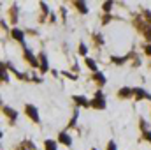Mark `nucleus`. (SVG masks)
Here are the masks:
<instances>
[{
  "label": "nucleus",
  "instance_id": "21",
  "mask_svg": "<svg viewBox=\"0 0 151 150\" xmlns=\"http://www.w3.org/2000/svg\"><path fill=\"white\" fill-rule=\"evenodd\" d=\"M106 150H118V147H116V141H113V140H111V141L107 143V149H106Z\"/></svg>",
  "mask_w": 151,
  "mask_h": 150
},
{
  "label": "nucleus",
  "instance_id": "3",
  "mask_svg": "<svg viewBox=\"0 0 151 150\" xmlns=\"http://www.w3.org/2000/svg\"><path fill=\"white\" fill-rule=\"evenodd\" d=\"M23 58L30 64V67H39V57H35L34 53H32V50H28V48H25V51H23Z\"/></svg>",
  "mask_w": 151,
  "mask_h": 150
},
{
  "label": "nucleus",
  "instance_id": "19",
  "mask_svg": "<svg viewBox=\"0 0 151 150\" xmlns=\"http://www.w3.org/2000/svg\"><path fill=\"white\" fill-rule=\"evenodd\" d=\"M111 7H113V2H104V4H102V9H104V12H107V14L113 11Z\"/></svg>",
  "mask_w": 151,
  "mask_h": 150
},
{
  "label": "nucleus",
  "instance_id": "23",
  "mask_svg": "<svg viewBox=\"0 0 151 150\" xmlns=\"http://www.w3.org/2000/svg\"><path fill=\"white\" fill-rule=\"evenodd\" d=\"M16 12H18V9H16V5L12 7V23H16Z\"/></svg>",
  "mask_w": 151,
  "mask_h": 150
},
{
  "label": "nucleus",
  "instance_id": "10",
  "mask_svg": "<svg viewBox=\"0 0 151 150\" xmlns=\"http://www.w3.org/2000/svg\"><path fill=\"white\" fill-rule=\"evenodd\" d=\"M74 103L77 104V108H90V101L84 95H74Z\"/></svg>",
  "mask_w": 151,
  "mask_h": 150
},
{
  "label": "nucleus",
  "instance_id": "22",
  "mask_svg": "<svg viewBox=\"0 0 151 150\" xmlns=\"http://www.w3.org/2000/svg\"><path fill=\"white\" fill-rule=\"evenodd\" d=\"M144 53H146V55H150V57H151V42H148V44H144Z\"/></svg>",
  "mask_w": 151,
  "mask_h": 150
},
{
  "label": "nucleus",
  "instance_id": "17",
  "mask_svg": "<svg viewBox=\"0 0 151 150\" xmlns=\"http://www.w3.org/2000/svg\"><path fill=\"white\" fill-rule=\"evenodd\" d=\"M79 55H83V57H86V53H88V46L84 44V42H79V51H77Z\"/></svg>",
  "mask_w": 151,
  "mask_h": 150
},
{
  "label": "nucleus",
  "instance_id": "12",
  "mask_svg": "<svg viewBox=\"0 0 151 150\" xmlns=\"http://www.w3.org/2000/svg\"><path fill=\"white\" fill-rule=\"evenodd\" d=\"M132 58V55H127V57H111V62L113 64H116V66H123V64H127L128 60Z\"/></svg>",
  "mask_w": 151,
  "mask_h": 150
},
{
  "label": "nucleus",
  "instance_id": "6",
  "mask_svg": "<svg viewBox=\"0 0 151 150\" xmlns=\"http://www.w3.org/2000/svg\"><path fill=\"white\" fill-rule=\"evenodd\" d=\"M2 111H4V115L11 120V124H14V122L18 120V111H16V110H12L11 106H2Z\"/></svg>",
  "mask_w": 151,
  "mask_h": 150
},
{
  "label": "nucleus",
  "instance_id": "18",
  "mask_svg": "<svg viewBox=\"0 0 151 150\" xmlns=\"http://www.w3.org/2000/svg\"><path fill=\"white\" fill-rule=\"evenodd\" d=\"M77 117H79V111H77V108L74 110V115H72V118H70V122H69V127H74L76 125V120H77Z\"/></svg>",
  "mask_w": 151,
  "mask_h": 150
},
{
  "label": "nucleus",
  "instance_id": "16",
  "mask_svg": "<svg viewBox=\"0 0 151 150\" xmlns=\"http://www.w3.org/2000/svg\"><path fill=\"white\" fill-rule=\"evenodd\" d=\"M0 71H2V81H9V79H11V76H9V73H7V66H5V62H2Z\"/></svg>",
  "mask_w": 151,
  "mask_h": 150
},
{
  "label": "nucleus",
  "instance_id": "13",
  "mask_svg": "<svg viewBox=\"0 0 151 150\" xmlns=\"http://www.w3.org/2000/svg\"><path fill=\"white\" fill-rule=\"evenodd\" d=\"M84 64H86V67H88V69H90V71H91L93 74H95V73H99V67H97V62H95L93 58H88V57H86V58H84Z\"/></svg>",
  "mask_w": 151,
  "mask_h": 150
},
{
  "label": "nucleus",
  "instance_id": "11",
  "mask_svg": "<svg viewBox=\"0 0 151 150\" xmlns=\"http://www.w3.org/2000/svg\"><path fill=\"white\" fill-rule=\"evenodd\" d=\"M118 97L119 99H128V97H134V92H132L130 87H123V88L118 90Z\"/></svg>",
  "mask_w": 151,
  "mask_h": 150
},
{
  "label": "nucleus",
  "instance_id": "8",
  "mask_svg": "<svg viewBox=\"0 0 151 150\" xmlns=\"http://www.w3.org/2000/svg\"><path fill=\"white\" fill-rule=\"evenodd\" d=\"M11 37L14 39V41H18V42H21V44H25V32L19 30L18 27H14V28L11 30Z\"/></svg>",
  "mask_w": 151,
  "mask_h": 150
},
{
  "label": "nucleus",
  "instance_id": "14",
  "mask_svg": "<svg viewBox=\"0 0 151 150\" xmlns=\"http://www.w3.org/2000/svg\"><path fill=\"white\" fill-rule=\"evenodd\" d=\"M74 7L81 12V14H88V4H86V2H81V0H79V2H74Z\"/></svg>",
  "mask_w": 151,
  "mask_h": 150
},
{
  "label": "nucleus",
  "instance_id": "7",
  "mask_svg": "<svg viewBox=\"0 0 151 150\" xmlns=\"http://www.w3.org/2000/svg\"><path fill=\"white\" fill-rule=\"evenodd\" d=\"M39 69H40V73H42V74L49 71V67H47V57H46V53H44V51H42V53H39Z\"/></svg>",
  "mask_w": 151,
  "mask_h": 150
},
{
  "label": "nucleus",
  "instance_id": "24",
  "mask_svg": "<svg viewBox=\"0 0 151 150\" xmlns=\"http://www.w3.org/2000/svg\"><path fill=\"white\" fill-rule=\"evenodd\" d=\"M95 41H97V42H99V44H100V42H102V39H100V36H99V34H97V36H95Z\"/></svg>",
  "mask_w": 151,
  "mask_h": 150
},
{
  "label": "nucleus",
  "instance_id": "9",
  "mask_svg": "<svg viewBox=\"0 0 151 150\" xmlns=\"http://www.w3.org/2000/svg\"><path fill=\"white\" fill-rule=\"evenodd\" d=\"M91 79H93V81H95L99 87H104V85L107 83L106 74H104V73H100V71H99V73H95V74H91Z\"/></svg>",
  "mask_w": 151,
  "mask_h": 150
},
{
  "label": "nucleus",
  "instance_id": "26",
  "mask_svg": "<svg viewBox=\"0 0 151 150\" xmlns=\"http://www.w3.org/2000/svg\"><path fill=\"white\" fill-rule=\"evenodd\" d=\"M91 150H97V149H91Z\"/></svg>",
  "mask_w": 151,
  "mask_h": 150
},
{
  "label": "nucleus",
  "instance_id": "20",
  "mask_svg": "<svg viewBox=\"0 0 151 150\" xmlns=\"http://www.w3.org/2000/svg\"><path fill=\"white\" fill-rule=\"evenodd\" d=\"M142 138H144L146 141H150V143H151V131H148V129H146V131H142Z\"/></svg>",
  "mask_w": 151,
  "mask_h": 150
},
{
  "label": "nucleus",
  "instance_id": "2",
  "mask_svg": "<svg viewBox=\"0 0 151 150\" xmlns=\"http://www.w3.org/2000/svg\"><path fill=\"white\" fill-rule=\"evenodd\" d=\"M25 115L32 120V122H35V124H39L40 122V117H39V110L34 106V104H27L25 106Z\"/></svg>",
  "mask_w": 151,
  "mask_h": 150
},
{
  "label": "nucleus",
  "instance_id": "4",
  "mask_svg": "<svg viewBox=\"0 0 151 150\" xmlns=\"http://www.w3.org/2000/svg\"><path fill=\"white\" fill-rule=\"evenodd\" d=\"M132 92H134V97H135L137 101H141V99H148V101H151V94L148 92V90L141 88V87H134Z\"/></svg>",
  "mask_w": 151,
  "mask_h": 150
},
{
  "label": "nucleus",
  "instance_id": "15",
  "mask_svg": "<svg viewBox=\"0 0 151 150\" xmlns=\"http://www.w3.org/2000/svg\"><path fill=\"white\" fill-rule=\"evenodd\" d=\"M44 149L46 150H58V143L55 140H46L44 141Z\"/></svg>",
  "mask_w": 151,
  "mask_h": 150
},
{
  "label": "nucleus",
  "instance_id": "5",
  "mask_svg": "<svg viewBox=\"0 0 151 150\" xmlns=\"http://www.w3.org/2000/svg\"><path fill=\"white\" fill-rule=\"evenodd\" d=\"M58 143H62V145H65V147H72V138H70V134H69L67 131H60V134H58Z\"/></svg>",
  "mask_w": 151,
  "mask_h": 150
},
{
  "label": "nucleus",
  "instance_id": "1",
  "mask_svg": "<svg viewBox=\"0 0 151 150\" xmlns=\"http://www.w3.org/2000/svg\"><path fill=\"white\" fill-rule=\"evenodd\" d=\"M106 106H107L106 95H104V94H102V90L99 88V90L95 92L93 99L90 101V108H93V110H106Z\"/></svg>",
  "mask_w": 151,
  "mask_h": 150
},
{
  "label": "nucleus",
  "instance_id": "25",
  "mask_svg": "<svg viewBox=\"0 0 151 150\" xmlns=\"http://www.w3.org/2000/svg\"><path fill=\"white\" fill-rule=\"evenodd\" d=\"M18 150H27V149H25V147H19V149H18Z\"/></svg>",
  "mask_w": 151,
  "mask_h": 150
}]
</instances>
